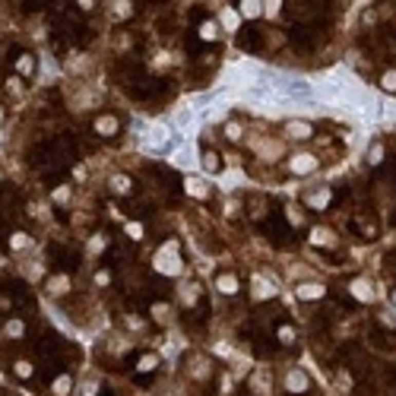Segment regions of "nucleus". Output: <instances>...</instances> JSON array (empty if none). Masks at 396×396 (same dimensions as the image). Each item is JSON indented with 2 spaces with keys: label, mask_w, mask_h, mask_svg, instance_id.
<instances>
[{
  "label": "nucleus",
  "mask_w": 396,
  "mask_h": 396,
  "mask_svg": "<svg viewBox=\"0 0 396 396\" xmlns=\"http://www.w3.org/2000/svg\"><path fill=\"white\" fill-rule=\"evenodd\" d=\"M393 305H396V292H393Z\"/></svg>",
  "instance_id": "nucleus-39"
},
{
  "label": "nucleus",
  "mask_w": 396,
  "mask_h": 396,
  "mask_svg": "<svg viewBox=\"0 0 396 396\" xmlns=\"http://www.w3.org/2000/svg\"><path fill=\"white\" fill-rule=\"evenodd\" d=\"M339 387H343V390H349V387H352V381H349V374H339Z\"/></svg>",
  "instance_id": "nucleus-37"
},
{
  "label": "nucleus",
  "mask_w": 396,
  "mask_h": 396,
  "mask_svg": "<svg viewBox=\"0 0 396 396\" xmlns=\"http://www.w3.org/2000/svg\"><path fill=\"white\" fill-rule=\"evenodd\" d=\"M200 35H203V39H216V35H219V29H216V23H206Z\"/></svg>",
  "instance_id": "nucleus-26"
},
{
  "label": "nucleus",
  "mask_w": 396,
  "mask_h": 396,
  "mask_svg": "<svg viewBox=\"0 0 396 396\" xmlns=\"http://www.w3.org/2000/svg\"><path fill=\"white\" fill-rule=\"evenodd\" d=\"M384 89H396V73H387L384 77Z\"/></svg>",
  "instance_id": "nucleus-32"
},
{
  "label": "nucleus",
  "mask_w": 396,
  "mask_h": 396,
  "mask_svg": "<svg viewBox=\"0 0 396 396\" xmlns=\"http://www.w3.org/2000/svg\"><path fill=\"white\" fill-rule=\"evenodd\" d=\"M203 168H206L210 175H216V172H219V156H216V153H206V156H203Z\"/></svg>",
  "instance_id": "nucleus-13"
},
{
  "label": "nucleus",
  "mask_w": 396,
  "mask_h": 396,
  "mask_svg": "<svg viewBox=\"0 0 396 396\" xmlns=\"http://www.w3.org/2000/svg\"><path fill=\"white\" fill-rule=\"evenodd\" d=\"M279 153H282L279 143H263V156H279Z\"/></svg>",
  "instance_id": "nucleus-24"
},
{
  "label": "nucleus",
  "mask_w": 396,
  "mask_h": 396,
  "mask_svg": "<svg viewBox=\"0 0 396 396\" xmlns=\"http://www.w3.org/2000/svg\"><path fill=\"white\" fill-rule=\"evenodd\" d=\"M184 184H187V194H194V197H210V187H206V181H200V178H187Z\"/></svg>",
  "instance_id": "nucleus-5"
},
{
  "label": "nucleus",
  "mask_w": 396,
  "mask_h": 396,
  "mask_svg": "<svg viewBox=\"0 0 396 396\" xmlns=\"http://www.w3.org/2000/svg\"><path fill=\"white\" fill-rule=\"evenodd\" d=\"M286 130H289V134H292L295 140H305V137H311V127H308L305 121H292Z\"/></svg>",
  "instance_id": "nucleus-7"
},
{
  "label": "nucleus",
  "mask_w": 396,
  "mask_h": 396,
  "mask_svg": "<svg viewBox=\"0 0 396 396\" xmlns=\"http://www.w3.org/2000/svg\"><path fill=\"white\" fill-rule=\"evenodd\" d=\"M67 289H70V279H67V276H54V279L48 282V292H51V295H64Z\"/></svg>",
  "instance_id": "nucleus-8"
},
{
  "label": "nucleus",
  "mask_w": 396,
  "mask_h": 396,
  "mask_svg": "<svg viewBox=\"0 0 396 396\" xmlns=\"http://www.w3.org/2000/svg\"><path fill=\"white\" fill-rule=\"evenodd\" d=\"M251 387H254L257 393L267 390V371H257V374H254V381H251Z\"/></svg>",
  "instance_id": "nucleus-18"
},
{
  "label": "nucleus",
  "mask_w": 396,
  "mask_h": 396,
  "mask_svg": "<svg viewBox=\"0 0 396 396\" xmlns=\"http://www.w3.org/2000/svg\"><path fill=\"white\" fill-rule=\"evenodd\" d=\"M254 295H257V298H267V295H273V289H267V282H257Z\"/></svg>",
  "instance_id": "nucleus-28"
},
{
  "label": "nucleus",
  "mask_w": 396,
  "mask_h": 396,
  "mask_svg": "<svg viewBox=\"0 0 396 396\" xmlns=\"http://www.w3.org/2000/svg\"><path fill=\"white\" fill-rule=\"evenodd\" d=\"M156 270L165 276H178L181 273V257H178V244H165L156 254Z\"/></svg>",
  "instance_id": "nucleus-1"
},
{
  "label": "nucleus",
  "mask_w": 396,
  "mask_h": 396,
  "mask_svg": "<svg viewBox=\"0 0 396 396\" xmlns=\"http://www.w3.org/2000/svg\"><path fill=\"white\" fill-rule=\"evenodd\" d=\"M16 371H20V374H23V377H29V374H32V368H29V365H26V362H20V365H16Z\"/></svg>",
  "instance_id": "nucleus-36"
},
{
  "label": "nucleus",
  "mask_w": 396,
  "mask_h": 396,
  "mask_svg": "<svg viewBox=\"0 0 396 396\" xmlns=\"http://www.w3.org/2000/svg\"><path fill=\"white\" fill-rule=\"evenodd\" d=\"M127 235L140 241V238H143V225H140V222H127Z\"/></svg>",
  "instance_id": "nucleus-20"
},
{
  "label": "nucleus",
  "mask_w": 396,
  "mask_h": 396,
  "mask_svg": "<svg viewBox=\"0 0 396 396\" xmlns=\"http://www.w3.org/2000/svg\"><path fill=\"white\" fill-rule=\"evenodd\" d=\"M311 241H314V244H333V238H330L327 229H314V232H311Z\"/></svg>",
  "instance_id": "nucleus-15"
},
{
  "label": "nucleus",
  "mask_w": 396,
  "mask_h": 396,
  "mask_svg": "<svg viewBox=\"0 0 396 396\" xmlns=\"http://www.w3.org/2000/svg\"><path fill=\"white\" fill-rule=\"evenodd\" d=\"M156 368V355H146V358H140V371H153Z\"/></svg>",
  "instance_id": "nucleus-25"
},
{
  "label": "nucleus",
  "mask_w": 396,
  "mask_h": 396,
  "mask_svg": "<svg viewBox=\"0 0 396 396\" xmlns=\"http://www.w3.org/2000/svg\"><path fill=\"white\" fill-rule=\"evenodd\" d=\"M219 289H222L225 295H232V292H238V282H235V276H222V279H219Z\"/></svg>",
  "instance_id": "nucleus-14"
},
{
  "label": "nucleus",
  "mask_w": 396,
  "mask_h": 396,
  "mask_svg": "<svg viewBox=\"0 0 396 396\" xmlns=\"http://www.w3.org/2000/svg\"><path fill=\"white\" fill-rule=\"evenodd\" d=\"M32 54H23V58H20V73H32Z\"/></svg>",
  "instance_id": "nucleus-22"
},
{
  "label": "nucleus",
  "mask_w": 396,
  "mask_h": 396,
  "mask_svg": "<svg viewBox=\"0 0 396 396\" xmlns=\"http://www.w3.org/2000/svg\"><path fill=\"white\" fill-rule=\"evenodd\" d=\"M70 393V377H58L54 381V396H67Z\"/></svg>",
  "instance_id": "nucleus-16"
},
{
  "label": "nucleus",
  "mask_w": 396,
  "mask_h": 396,
  "mask_svg": "<svg viewBox=\"0 0 396 396\" xmlns=\"http://www.w3.org/2000/svg\"><path fill=\"white\" fill-rule=\"evenodd\" d=\"M0 121H4V111H0Z\"/></svg>",
  "instance_id": "nucleus-40"
},
{
  "label": "nucleus",
  "mask_w": 396,
  "mask_h": 396,
  "mask_svg": "<svg viewBox=\"0 0 396 396\" xmlns=\"http://www.w3.org/2000/svg\"><path fill=\"white\" fill-rule=\"evenodd\" d=\"M260 7L263 4H241V13L244 16H260Z\"/></svg>",
  "instance_id": "nucleus-21"
},
{
  "label": "nucleus",
  "mask_w": 396,
  "mask_h": 396,
  "mask_svg": "<svg viewBox=\"0 0 396 396\" xmlns=\"http://www.w3.org/2000/svg\"><path fill=\"white\" fill-rule=\"evenodd\" d=\"M295 295H298V298H320V295H324V286H314V282H308V286H298Z\"/></svg>",
  "instance_id": "nucleus-6"
},
{
  "label": "nucleus",
  "mask_w": 396,
  "mask_h": 396,
  "mask_svg": "<svg viewBox=\"0 0 396 396\" xmlns=\"http://www.w3.org/2000/svg\"><path fill=\"white\" fill-rule=\"evenodd\" d=\"M308 203L314 206V210H324V206L330 203V191H317V194H311V197H308Z\"/></svg>",
  "instance_id": "nucleus-12"
},
{
  "label": "nucleus",
  "mask_w": 396,
  "mask_h": 396,
  "mask_svg": "<svg viewBox=\"0 0 396 396\" xmlns=\"http://www.w3.org/2000/svg\"><path fill=\"white\" fill-rule=\"evenodd\" d=\"M70 197V191H67V187H58V194H54V200H67Z\"/></svg>",
  "instance_id": "nucleus-38"
},
{
  "label": "nucleus",
  "mask_w": 396,
  "mask_h": 396,
  "mask_svg": "<svg viewBox=\"0 0 396 396\" xmlns=\"http://www.w3.org/2000/svg\"><path fill=\"white\" fill-rule=\"evenodd\" d=\"M127 13H130V4H118L115 7V16H127Z\"/></svg>",
  "instance_id": "nucleus-34"
},
{
  "label": "nucleus",
  "mask_w": 396,
  "mask_h": 396,
  "mask_svg": "<svg viewBox=\"0 0 396 396\" xmlns=\"http://www.w3.org/2000/svg\"><path fill=\"white\" fill-rule=\"evenodd\" d=\"M96 130H99L102 137H111V134L118 130V121H115V118H99V121H96Z\"/></svg>",
  "instance_id": "nucleus-10"
},
{
  "label": "nucleus",
  "mask_w": 396,
  "mask_h": 396,
  "mask_svg": "<svg viewBox=\"0 0 396 396\" xmlns=\"http://www.w3.org/2000/svg\"><path fill=\"white\" fill-rule=\"evenodd\" d=\"M314 168H317L314 156H295L292 159V172H298V175H308V172H314Z\"/></svg>",
  "instance_id": "nucleus-4"
},
{
  "label": "nucleus",
  "mask_w": 396,
  "mask_h": 396,
  "mask_svg": "<svg viewBox=\"0 0 396 396\" xmlns=\"http://www.w3.org/2000/svg\"><path fill=\"white\" fill-rule=\"evenodd\" d=\"M143 149L146 153H156V156H165L172 149V140H168V127H153L149 134L143 137Z\"/></svg>",
  "instance_id": "nucleus-2"
},
{
  "label": "nucleus",
  "mask_w": 396,
  "mask_h": 396,
  "mask_svg": "<svg viewBox=\"0 0 396 396\" xmlns=\"http://www.w3.org/2000/svg\"><path fill=\"white\" fill-rule=\"evenodd\" d=\"M10 244H13V248H26L29 238H26V235H13V238H10Z\"/></svg>",
  "instance_id": "nucleus-29"
},
{
  "label": "nucleus",
  "mask_w": 396,
  "mask_h": 396,
  "mask_svg": "<svg viewBox=\"0 0 396 396\" xmlns=\"http://www.w3.org/2000/svg\"><path fill=\"white\" fill-rule=\"evenodd\" d=\"M111 184H115V191H121V194H127V191H130V181H127L124 175H121V178H115Z\"/></svg>",
  "instance_id": "nucleus-23"
},
{
  "label": "nucleus",
  "mask_w": 396,
  "mask_h": 396,
  "mask_svg": "<svg viewBox=\"0 0 396 396\" xmlns=\"http://www.w3.org/2000/svg\"><path fill=\"white\" fill-rule=\"evenodd\" d=\"M23 330H26V327L20 324V320H10V324H7V336H13V339H20Z\"/></svg>",
  "instance_id": "nucleus-19"
},
{
  "label": "nucleus",
  "mask_w": 396,
  "mask_h": 396,
  "mask_svg": "<svg viewBox=\"0 0 396 396\" xmlns=\"http://www.w3.org/2000/svg\"><path fill=\"white\" fill-rule=\"evenodd\" d=\"M102 248H105V238H102V235H99V238H92V241H89V251H92V254H99V251H102Z\"/></svg>",
  "instance_id": "nucleus-27"
},
{
  "label": "nucleus",
  "mask_w": 396,
  "mask_h": 396,
  "mask_svg": "<svg viewBox=\"0 0 396 396\" xmlns=\"http://www.w3.org/2000/svg\"><path fill=\"white\" fill-rule=\"evenodd\" d=\"M175 162H178L181 168H191V165H197V156L191 153V146H184V149H181V153L175 156Z\"/></svg>",
  "instance_id": "nucleus-11"
},
{
  "label": "nucleus",
  "mask_w": 396,
  "mask_h": 396,
  "mask_svg": "<svg viewBox=\"0 0 396 396\" xmlns=\"http://www.w3.org/2000/svg\"><path fill=\"white\" fill-rule=\"evenodd\" d=\"M153 311H156V320H168V308L165 305H156Z\"/></svg>",
  "instance_id": "nucleus-31"
},
{
  "label": "nucleus",
  "mask_w": 396,
  "mask_h": 396,
  "mask_svg": "<svg viewBox=\"0 0 396 396\" xmlns=\"http://www.w3.org/2000/svg\"><path fill=\"white\" fill-rule=\"evenodd\" d=\"M279 339H282V343H292V339H295V333H292L289 327H282V330H279Z\"/></svg>",
  "instance_id": "nucleus-30"
},
{
  "label": "nucleus",
  "mask_w": 396,
  "mask_h": 396,
  "mask_svg": "<svg viewBox=\"0 0 396 396\" xmlns=\"http://www.w3.org/2000/svg\"><path fill=\"white\" fill-rule=\"evenodd\" d=\"M96 393H99V384H92V381H89V384H86V390H83V396H96Z\"/></svg>",
  "instance_id": "nucleus-33"
},
{
  "label": "nucleus",
  "mask_w": 396,
  "mask_h": 396,
  "mask_svg": "<svg viewBox=\"0 0 396 396\" xmlns=\"http://www.w3.org/2000/svg\"><path fill=\"white\" fill-rule=\"evenodd\" d=\"M286 387H289L292 393H305V390H308V374H305V371H298V368H295V371H289Z\"/></svg>",
  "instance_id": "nucleus-3"
},
{
  "label": "nucleus",
  "mask_w": 396,
  "mask_h": 396,
  "mask_svg": "<svg viewBox=\"0 0 396 396\" xmlns=\"http://www.w3.org/2000/svg\"><path fill=\"white\" fill-rule=\"evenodd\" d=\"M197 365H191V374H197V377H206L210 374V365H206V358H194Z\"/></svg>",
  "instance_id": "nucleus-17"
},
{
  "label": "nucleus",
  "mask_w": 396,
  "mask_h": 396,
  "mask_svg": "<svg viewBox=\"0 0 396 396\" xmlns=\"http://www.w3.org/2000/svg\"><path fill=\"white\" fill-rule=\"evenodd\" d=\"M352 295L362 298V301H371V298H374V289H368V282L358 279V282H352Z\"/></svg>",
  "instance_id": "nucleus-9"
},
{
  "label": "nucleus",
  "mask_w": 396,
  "mask_h": 396,
  "mask_svg": "<svg viewBox=\"0 0 396 396\" xmlns=\"http://www.w3.org/2000/svg\"><path fill=\"white\" fill-rule=\"evenodd\" d=\"M229 137H232V140L241 137V127H238V124H229Z\"/></svg>",
  "instance_id": "nucleus-35"
}]
</instances>
